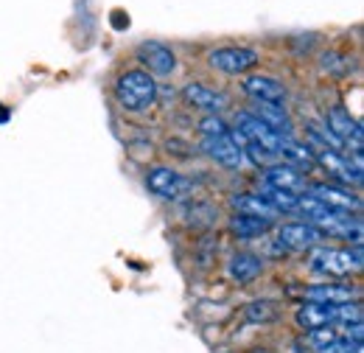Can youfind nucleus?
<instances>
[{"instance_id":"obj_16","label":"nucleus","mask_w":364,"mask_h":353,"mask_svg":"<svg viewBox=\"0 0 364 353\" xmlns=\"http://www.w3.org/2000/svg\"><path fill=\"white\" fill-rule=\"evenodd\" d=\"M230 205H232L235 214H244V216H258V219H269V221L277 216V211H274L261 194L258 196L255 194H235L230 199Z\"/></svg>"},{"instance_id":"obj_6","label":"nucleus","mask_w":364,"mask_h":353,"mask_svg":"<svg viewBox=\"0 0 364 353\" xmlns=\"http://www.w3.org/2000/svg\"><path fill=\"white\" fill-rule=\"evenodd\" d=\"M325 130L333 135L345 149L353 152V157H362V143H364V135H362V124L350 118V112L345 107H333L328 110L325 115Z\"/></svg>"},{"instance_id":"obj_11","label":"nucleus","mask_w":364,"mask_h":353,"mask_svg":"<svg viewBox=\"0 0 364 353\" xmlns=\"http://www.w3.org/2000/svg\"><path fill=\"white\" fill-rule=\"evenodd\" d=\"M303 196L317 199V202L328 205V208H339V211H359L362 208L356 194H350L345 188H336V185H309L303 191Z\"/></svg>"},{"instance_id":"obj_3","label":"nucleus","mask_w":364,"mask_h":353,"mask_svg":"<svg viewBox=\"0 0 364 353\" xmlns=\"http://www.w3.org/2000/svg\"><path fill=\"white\" fill-rule=\"evenodd\" d=\"M261 62V53L247 45H230V48H216L208 53V65L225 76H241L252 70Z\"/></svg>"},{"instance_id":"obj_4","label":"nucleus","mask_w":364,"mask_h":353,"mask_svg":"<svg viewBox=\"0 0 364 353\" xmlns=\"http://www.w3.org/2000/svg\"><path fill=\"white\" fill-rule=\"evenodd\" d=\"M146 185L154 196L168 199V202H180L188 194H193V182L168 166H151L146 172Z\"/></svg>"},{"instance_id":"obj_21","label":"nucleus","mask_w":364,"mask_h":353,"mask_svg":"<svg viewBox=\"0 0 364 353\" xmlns=\"http://www.w3.org/2000/svg\"><path fill=\"white\" fill-rule=\"evenodd\" d=\"M322 70H328V73H333V76H345L350 68H348V59H345V56H339V53H325V56H322Z\"/></svg>"},{"instance_id":"obj_10","label":"nucleus","mask_w":364,"mask_h":353,"mask_svg":"<svg viewBox=\"0 0 364 353\" xmlns=\"http://www.w3.org/2000/svg\"><path fill=\"white\" fill-rule=\"evenodd\" d=\"M244 95H250L252 101H261V104H283L286 101V88L283 82H277L274 76H264V73H252L241 82Z\"/></svg>"},{"instance_id":"obj_8","label":"nucleus","mask_w":364,"mask_h":353,"mask_svg":"<svg viewBox=\"0 0 364 353\" xmlns=\"http://www.w3.org/2000/svg\"><path fill=\"white\" fill-rule=\"evenodd\" d=\"M135 56L140 65H146L149 76H171L177 70V53L166 43H154V40L140 43Z\"/></svg>"},{"instance_id":"obj_19","label":"nucleus","mask_w":364,"mask_h":353,"mask_svg":"<svg viewBox=\"0 0 364 353\" xmlns=\"http://www.w3.org/2000/svg\"><path fill=\"white\" fill-rule=\"evenodd\" d=\"M319 353H362V342H353V339H345V337H333L331 342L319 345Z\"/></svg>"},{"instance_id":"obj_1","label":"nucleus","mask_w":364,"mask_h":353,"mask_svg":"<svg viewBox=\"0 0 364 353\" xmlns=\"http://www.w3.org/2000/svg\"><path fill=\"white\" fill-rule=\"evenodd\" d=\"M112 95H115V101H118V107H121L124 112L143 115V112L154 110L160 88H157L154 76H149L146 70H127V73H121V76L115 79Z\"/></svg>"},{"instance_id":"obj_20","label":"nucleus","mask_w":364,"mask_h":353,"mask_svg":"<svg viewBox=\"0 0 364 353\" xmlns=\"http://www.w3.org/2000/svg\"><path fill=\"white\" fill-rule=\"evenodd\" d=\"M199 132L205 135V137H216V135H228L230 127L219 115H205V118L199 121Z\"/></svg>"},{"instance_id":"obj_15","label":"nucleus","mask_w":364,"mask_h":353,"mask_svg":"<svg viewBox=\"0 0 364 353\" xmlns=\"http://www.w3.org/2000/svg\"><path fill=\"white\" fill-rule=\"evenodd\" d=\"M264 272V261L255 253H235L228 264V275L235 283H252Z\"/></svg>"},{"instance_id":"obj_2","label":"nucleus","mask_w":364,"mask_h":353,"mask_svg":"<svg viewBox=\"0 0 364 353\" xmlns=\"http://www.w3.org/2000/svg\"><path fill=\"white\" fill-rule=\"evenodd\" d=\"M311 272L325 278H345L362 269V247L356 250H336V247H314L309 255Z\"/></svg>"},{"instance_id":"obj_22","label":"nucleus","mask_w":364,"mask_h":353,"mask_svg":"<svg viewBox=\"0 0 364 353\" xmlns=\"http://www.w3.org/2000/svg\"><path fill=\"white\" fill-rule=\"evenodd\" d=\"M252 353H269V351H252Z\"/></svg>"},{"instance_id":"obj_9","label":"nucleus","mask_w":364,"mask_h":353,"mask_svg":"<svg viewBox=\"0 0 364 353\" xmlns=\"http://www.w3.org/2000/svg\"><path fill=\"white\" fill-rule=\"evenodd\" d=\"M182 98L193 107V110H202L205 115H222L230 107V98L222 90H213L202 82H191L182 88Z\"/></svg>"},{"instance_id":"obj_12","label":"nucleus","mask_w":364,"mask_h":353,"mask_svg":"<svg viewBox=\"0 0 364 353\" xmlns=\"http://www.w3.org/2000/svg\"><path fill=\"white\" fill-rule=\"evenodd\" d=\"M264 185L289 191V194H303L309 188L306 176H300V172L291 163H269L264 172Z\"/></svg>"},{"instance_id":"obj_7","label":"nucleus","mask_w":364,"mask_h":353,"mask_svg":"<svg viewBox=\"0 0 364 353\" xmlns=\"http://www.w3.org/2000/svg\"><path fill=\"white\" fill-rule=\"evenodd\" d=\"M325 238V233L314 227L311 221H289V224H280L277 227V244L286 250V253H294V250H314L319 241Z\"/></svg>"},{"instance_id":"obj_5","label":"nucleus","mask_w":364,"mask_h":353,"mask_svg":"<svg viewBox=\"0 0 364 353\" xmlns=\"http://www.w3.org/2000/svg\"><path fill=\"white\" fill-rule=\"evenodd\" d=\"M202 152L213 163H219L225 169H232V172H238V169H244L250 163V157L244 154V146H241V140H238L235 132L216 135V137H202Z\"/></svg>"},{"instance_id":"obj_17","label":"nucleus","mask_w":364,"mask_h":353,"mask_svg":"<svg viewBox=\"0 0 364 353\" xmlns=\"http://www.w3.org/2000/svg\"><path fill=\"white\" fill-rule=\"evenodd\" d=\"M230 230L238 236V238H261L272 230V221L269 219H258V216H244V214H235L230 219Z\"/></svg>"},{"instance_id":"obj_13","label":"nucleus","mask_w":364,"mask_h":353,"mask_svg":"<svg viewBox=\"0 0 364 353\" xmlns=\"http://www.w3.org/2000/svg\"><path fill=\"white\" fill-rule=\"evenodd\" d=\"M356 295L359 289L348 283H319L306 289V300H314V303H350Z\"/></svg>"},{"instance_id":"obj_18","label":"nucleus","mask_w":364,"mask_h":353,"mask_svg":"<svg viewBox=\"0 0 364 353\" xmlns=\"http://www.w3.org/2000/svg\"><path fill=\"white\" fill-rule=\"evenodd\" d=\"M244 317L250 322H274L277 320V306L272 300H255V303H250L244 309Z\"/></svg>"},{"instance_id":"obj_14","label":"nucleus","mask_w":364,"mask_h":353,"mask_svg":"<svg viewBox=\"0 0 364 353\" xmlns=\"http://www.w3.org/2000/svg\"><path fill=\"white\" fill-rule=\"evenodd\" d=\"M258 121H264L269 130H274L277 135H286V137H291L294 135V124H291V118H289V112L283 110V104H261V101H255V112H252Z\"/></svg>"}]
</instances>
